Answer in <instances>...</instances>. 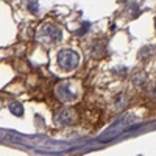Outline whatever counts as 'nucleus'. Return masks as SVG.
I'll list each match as a JSON object with an SVG mask.
<instances>
[{
    "label": "nucleus",
    "mask_w": 156,
    "mask_h": 156,
    "mask_svg": "<svg viewBox=\"0 0 156 156\" xmlns=\"http://www.w3.org/2000/svg\"><path fill=\"white\" fill-rule=\"evenodd\" d=\"M78 62H80V56H78L73 50L64 48L58 53V64L64 70H73L78 66Z\"/></svg>",
    "instance_id": "nucleus-3"
},
{
    "label": "nucleus",
    "mask_w": 156,
    "mask_h": 156,
    "mask_svg": "<svg viewBox=\"0 0 156 156\" xmlns=\"http://www.w3.org/2000/svg\"><path fill=\"white\" fill-rule=\"evenodd\" d=\"M59 125H70L73 122V112L69 111V109H64L61 111L58 115H56V119H55Z\"/></svg>",
    "instance_id": "nucleus-4"
},
{
    "label": "nucleus",
    "mask_w": 156,
    "mask_h": 156,
    "mask_svg": "<svg viewBox=\"0 0 156 156\" xmlns=\"http://www.w3.org/2000/svg\"><path fill=\"white\" fill-rule=\"evenodd\" d=\"M55 94H56V97L61 101L70 103V101H73V100L78 98V89L73 86L72 81H64V83H61V84L56 86Z\"/></svg>",
    "instance_id": "nucleus-2"
},
{
    "label": "nucleus",
    "mask_w": 156,
    "mask_h": 156,
    "mask_svg": "<svg viewBox=\"0 0 156 156\" xmlns=\"http://www.w3.org/2000/svg\"><path fill=\"white\" fill-rule=\"evenodd\" d=\"M154 23H156V22H154Z\"/></svg>",
    "instance_id": "nucleus-7"
},
{
    "label": "nucleus",
    "mask_w": 156,
    "mask_h": 156,
    "mask_svg": "<svg viewBox=\"0 0 156 156\" xmlns=\"http://www.w3.org/2000/svg\"><path fill=\"white\" fill-rule=\"evenodd\" d=\"M9 111L14 115H22L23 114V108H22L20 103H11V105H9Z\"/></svg>",
    "instance_id": "nucleus-5"
},
{
    "label": "nucleus",
    "mask_w": 156,
    "mask_h": 156,
    "mask_svg": "<svg viewBox=\"0 0 156 156\" xmlns=\"http://www.w3.org/2000/svg\"><path fill=\"white\" fill-rule=\"evenodd\" d=\"M30 6H31V9H33V11H36V9H37V6H36V5H34V3H31V5H30Z\"/></svg>",
    "instance_id": "nucleus-6"
},
{
    "label": "nucleus",
    "mask_w": 156,
    "mask_h": 156,
    "mask_svg": "<svg viewBox=\"0 0 156 156\" xmlns=\"http://www.w3.org/2000/svg\"><path fill=\"white\" fill-rule=\"evenodd\" d=\"M37 41L42 44H55L61 41V30L53 23H45L37 30Z\"/></svg>",
    "instance_id": "nucleus-1"
}]
</instances>
